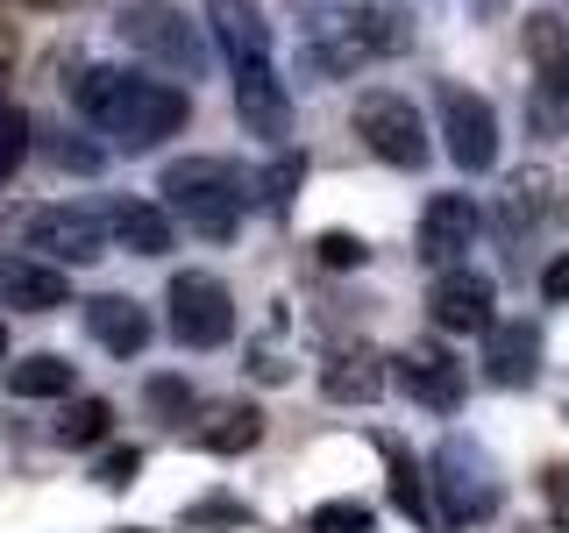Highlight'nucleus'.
I'll return each instance as SVG.
<instances>
[{
    "mask_svg": "<svg viewBox=\"0 0 569 533\" xmlns=\"http://www.w3.org/2000/svg\"><path fill=\"white\" fill-rule=\"evenodd\" d=\"M71 107H79L114 150L142 157V150L171 142L192 121V86L142 79V71H129V64H86L79 79H71Z\"/></svg>",
    "mask_w": 569,
    "mask_h": 533,
    "instance_id": "nucleus-1",
    "label": "nucleus"
},
{
    "mask_svg": "<svg viewBox=\"0 0 569 533\" xmlns=\"http://www.w3.org/2000/svg\"><path fill=\"white\" fill-rule=\"evenodd\" d=\"M249 185H257V178H242L228 157H178V164H164V178H157L164 207L192 228V235H207V242H228L242 228Z\"/></svg>",
    "mask_w": 569,
    "mask_h": 533,
    "instance_id": "nucleus-2",
    "label": "nucleus"
},
{
    "mask_svg": "<svg viewBox=\"0 0 569 533\" xmlns=\"http://www.w3.org/2000/svg\"><path fill=\"white\" fill-rule=\"evenodd\" d=\"M399 43H406V29L391 8H320V14H307L299 58H307L313 79H356L363 64L391 58Z\"/></svg>",
    "mask_w": 569,
    "mask_h": 533,
    "instance_id": "nucleus-3",
    "label": "nucleus"
},
{
    "mask_svg": "<svg viewBox=\"0 0 569 533\" xmlns=\"http://www.w3.org/2000/svg\"><path fill=\"white\" fill-rule=\"evenodd\" d=\"M114 36L136 50V58H150L157 71H178L186 86L207 71V29L186 22L178 0H129V8L114 14Z\"/></svg>",
    "mask_w": 569,
    "mask_h": 533,
    "instance_id": "nucleus-4",
    "label": "nucleus"
},
{
    "mask_svg": "<svg viewBox=\"0 0 569 533\" xmlns=\"http://www.w3.org/2000/svg\"><path fill=\"white\" fill-rule=\"evenodd\" d=\"M427 476H435V491H441V526H485L498 512V470L477 441H462V434L441 441V455L427 462Z\"/></svg>",
    "mask_w": 569,
    "mask_h": 533,
    "instance_id": "nucleus-5",
    "label": "nucleus"
},
{
    "mask_svg": "<svg viewBox=\"0 0 569 533\" xmlns=\"http://www.w3.org/2000/svg\"><path fill=\"white\" fill-rule=\"evenodd\" d=\"M164 328L178 349H221L236 342V299H228V284L213 271H178L164 284Z\"/></svg>",
    "mask_w": 569,
    "mask_h": 533,
    "instance_id": "nucleus-6",
    "label": "nucleus"
},
{
    "mask_svg": "<svg viewBox=\"0 0 569 533\" xmlns=\"http://www.w3.org/2000/svg\"><path fill=\"white\" fill-rule=\"evenodd\" d=\"M22 242H29V257L58 263V271H86V263L107 257V221L93 207H29Z\"/></svg>",
    "mask_w": 569,
    "mask_h": 533,
    "instance_id": "nucleus-7",
    "label": "nucleus"
},
{
    "mask_svg": "<svg viewBox=\"0 0 569 533\" xmlns=\"http://www.w3.org/2000/svg\"><path fill=\"white\" fill-rule=\"evenodd\" d=\"M356 135L370 142V150L385 157L391 171H420L427 157H435V142H427V121H420V107L406 100V93H363L356 100Z\"/></svg>",
    "mask_w": 569,
    "mask_h": 533,
    "instance_id": "nucleus-8",
    "label": "nucleus"
},
{
    "mask_svg": "<svg viewBox=\"0 0 569 533\" xmlns=\"http://www.w3.org/2000/svg\"><path fill=\"white\" fill-rule=\"evenodd\" d=\"M435 114H441V150H449V164L462 178H485L498 164V114H491V100L470 93V86H441Z\"/></svg>",
    "mask_w": 569,
    "mask_h": 533,
    "instance_id": "nucleus-9",
    "label": "nucleus"
},
{
    "mask_svg": "<svg viewBox=\"0 0 569 533\" xmlns=\"http://www.w3.org/2000/svg\"><path fill=\"white\" fill-rule=\"evenodd\" d=\"M236 121L242 135L271 142V150H284V135H292V86L278 79V64H242L236 71Z\"/></svg>",
    "mask_w": 569,
    "mask_h": 533,
    "instance_id": "nucleus-10",
    "label": "nucleus"
},
{
    "mask_svg": "<svg viewBox=\"0 0 569 533\" xmlns=\"http://www.w3.org/2000/svg\"><path fill=\"white\" fill-rule=\"evenodd\" d=\"M498 306V284L485 271H470V263H456V271H441L435 284H427V313H435L441 334H485Z\"/></svg>",
    "mask_w": 569,
    "mask_h": 533,
    "instance_id": "nucleus-11",
    "label": "nucleus"
},
{
    "mask_svg": "<svg viewBox=\"0 0 569 533\" xmlns=\"http://www.w3.org/2000/svg\"><path fill=\"white\" fill-rule=\"evenodd\" d=\"M391 378H399V391L413 405H427V413H456L462 405V363L441 342H406L391 355Z\"/></svg>",
    "mask_w": 569,
    "mask_h": 533,
    "instance_id": "nucleus-12",
    "label": "nucleus"
},
{
    "mask_svg": "<svg viewBox=\"0 0 569 533\" xmlns=\"http://www.w3.org/2000/svg\"><path fill=\"white\" fill-rule=\"evenodd\" d=\"M477 235H485V213H477L470 192H435V200L420 207V257L435 263V271H456Z\"/></svg>",
    "mask_w": 569,
    "mask_h": 533,
    "instance_id": "nucleus-13",
    "label": "nucleus"
},
{
    "mask_svg": "<svg viewBox=\"0 0 569 533\" xmlns=\"http://www.w3.org/2000/svg\"><path fill=\"white\" fill-rule=\"evenodd\" d=\"M86 334H93V342L107 349V355H121V363H136L142 349H150V306H142V299H129V292H93L86 299Z\"/></svg>",
    "mask_w": 569,
    "mask_h": 533,
    "instance_id": "nucleus-14",
    "label": "nucleus"
},
{
    "mask_svg": "<svg viewBox=\"0 0 569 533\" xmlns=\"http://www.w3.org/2000/svg\"><path fill=\"white\" fill-rule=\"evenodd\" d=\"M207 36H213V50L228 58V71L271 58V22H263L257 0H207Z\"/></svg>",
    "mask_w": 569,
    "mask_h": 533,
    "instance_id": "nucleus-15",
    "label": "nucleus"
},
{
    "mask_svg": "<svg viewBox=\"0 0 569 533\" xmlns=\"http://www.w3.org/2000/svg\"><path fill=\"white\" fill-rule=\"evenodd\" d=\"M533 370H541V328L533 320H491L485 328V378L520 391V384H533Z\"/></svg>",
    "mask_w": 569,
    "mask_h": 533,
    "instance_id": "nucleus-16",
    "label": "nucleus"
},
{
    "mask_svg": "<svg viewBox=\"0 0 569 533\" xmlns=\"http://www.w3.org/2000/svg\"><path fill=\"white\" fill-rule=\"evenodd\" d=\"M71 299V278L43 257H0V306L14 313H58Z\"/></svg>",
    "mask_w": 569,
    "mask_h": 533,
    "instance_id": "nucleus-17",
    "label": "nucleus"
},
{
    "mask_svg": "<svg viewBox=\"0 0 569 533\" xmlns=\"http://www.w3.org/2000/svg\"><path fill=\"white\" fill-rule=\"evenodd\" d=\"M320 391H328L335 405H370L385 391V363L370 349H335L328 370H320Z\"/></svg>",
    "mask_w": 569,
    "mask_h": 533,
    "instance_id": "nucleus-18",
    "label": "nucleus"
},
{
    "mask_svg": "<svg viewBox=\"0 0 569 533\" xmlns=\"http://www.w3.org/2000/svg\"><path fill=\"white\" fill-rule=\"evenodd\" d=\"M257 441H263L257 405H207V420L192 426V449H207V455H242V449H257Z\"/></svg>",
    "mask_w": 569,
    "mask_h": 533,
    "instance_id": "nucleus-19",
    "label": "nucleus"
},
{
    "mask_svg": "<svg viewBox=\"0 0 569 533\" xmlns=\"http://www.w3.org/2000/svg\"><path fill=\"white\" fill-rule=\"evenodd\" d=\"M114 242L129 257H171V213L157 200H121L114 207Z\"/></svg>",
    "mask_w": 569,
    "mask_h": 533,
    "instance_id": "nucleus-20",
    "label": "nucleus"
},
{
    "mask_svg": "<svg viewBox=\"0 0 569 533\" xmlns=\"http://www.w3.org/2000/svg\"><path fill=\"white\" fill-rule=\"evenodd\" d=\"M71 384H79V370H71L64 355H50V349L14 355V363H8V391H14V399H71Z\"/></svg>",
    "mask_w": 569,
    "mask_h": 533,
    "instance_id": "nucleus-21",
    "label": "nucleus"
},
{
    "mask_svg": "<svg viewBox=\"0 0 569 533\" xmlns=\"http://www.w3.org/2000/svg\"><path fill=\"white\" fill-rule=\"evenodd\" d=\"M385 462H391V505H399L420 533H427V526H441V512L427 505V484H435V476H427V462H413L406 449H391V441H385Z\"/></svg>",
    "mask_w": 569,
    "mask_h": 533,
    "instance_id": "nucleus-22",
    "label": "nucleus"
},
{
    "mask_svg": "<svg viewBox=\"0 0 569 533\" xmlns=\"http://www.w3.org/2000/svg\"><path fill=\"white\" fill-rule=\"evenodd\" d=\"M527 129H533V135H562V129H569V64L533 71V93H527Z\"/></svg>",
    "mask_w": 569,
    "mask_h": 533,
    "instance_id": "nucleus-23",
    "label": "nucleus"
},
{
    "mask_svg": "<svg viewBox=\"0 0 569 533\" xmlns=\"http://www.w3.org/2000/svg\"><path fill=\"white\" fill-rule=\"evenodd\" d=\"M107 434H114V405H107V399H71L64 405V420H58L64 449H100Z\"/></svg>",
    "mask_w": 569,
    "mask_h": 533,
    "instance_id": "nucleus-24",
    "label": "nucleus"
},
{
    "mask_svg": "<svg viewBox=\"0 0 569 533\" xmlns=\"http://www.w3.org/2000/svg\"><path fill=\"white\" fill-rule=\"evenodd\" d=\"M307 533H378V512L363 497H328V505H313Z\"/></svg>",
    "mask_w": 569,
    "mask_h": 533,
    "instance_id": "nucleus-25",
    "label": "nucleus"
},
{
    "mask_svg": "<svg viewBox=\"0 0 569 533\" xmlns=\"http://www.w3.org/2000/svg\"><path fill=\"white\" fill-rule=\"evenodd\" d=\"M527 58H533V71L569 64V29L556 22V14H527Z\"/></svg>",
    "mask_w": 569,
    "mask_h": 533,
    "instance_id": "nucleus-26",
    "label": "nucleus"
},
{
    "mask_svg": "<svg viewBox=\"0 0 569 533\" xmlns=\"http://www.w3.org/2000/svg\"><path fill=\"white\" fill-rule=\"evenodd\" d=\"M299 185H307V157H299V150H278V157H271V171L257 178L263 207H284V200H292Z\"/></svg>",
    "mask_w": 569,
    "mask_h": 533,
    "instance_id": "nucleus-27",
    "label": "nucleus"
},
{
    "mask_svg": "<svg viewBox=\"0 0 569 533\" xmlns=\"http://www.w3.org/2000/svg\"><path fill=\"white\" fill-rule=\"evenodd\" d=\"M29 157V121H22V107H8L0 100V185L14 178V164Z\"/></svg>",
    "mask_w": 569,
    "mask_h": 533,
    "instance_id": "nucleus-28",
    "label": "nucleus"
},
{
    "mask_svg": "<svg viewBox=\"0 0 569 533\" xmlns=\"http://www.w3.org/2000/svg\"><path fill=\"white\" fill-rule=\"evenodd\" d=\"M313 257L328 263V271H356V263H370V242L349 235V228H328V235L313 242Z\"/></svg>",
    "mask_w": 569,
    "mask_h": 533,
    "instance_id": "nucleus-29",
    "label": "nucleus"
},
{
    "mask_svg": "<svg viewBox=\"0 0 569 533\" xmlns=\"http://www.w3.org/2000/svg\"><path fill=\"white\" fill-rule=\"evenodd\" d=\"M142 399H150L157 420H186V413H192V384H186V378H150V391H142Z\"/></svg>",
    "mask_w": 569,
    "mask_h": 533,
    "instance_id": "nucleus-30",
    "label": "nucleus"
},
{
    "mask_svg": "<svg viewBox=\"0 0 569 533\" xmlns=\"http://www.w3.org/2000/svg\"><path fill=\"white\" fill-rule=\"evenodd\" d=\"M50 164H64V171H100L107 150H100V142H79V135H58V142H50Z\"/></svg>",
    "mask_w": 569,
    "mask_h": 533,
    "instance_id": "nucleus-31",
    "label": "nucleus"
},
{
    "mask_svg": "<svg viewBox=\"0 0 569 533\" xmlns=\"http://www.w3.org/2000/svg\"><path fill=\"white\" fill-rule=\"evenodd\" d=\"M136 470H142V449H107L93 476H100L107 491H121V484H136Z\"/></svg>",
    "mask_w": 569,
    "mask_h": 533,
    "instance_id": "nucleus-32",
    "label": "nucleus"
},
{
    "mask_svg": "<svg viewBox=\"0 0 569 533\" xmlns=\"http://www.w3.org/2000/svg\"><path fill=\"white\" fill-rule=\"evenodd\" d=\"M541 299H556V306L569 299V249H562V257H556V263L541 271Z\"/></svg>",
    "mask_w": 569,
    "mask_h": 533,
    "instance_id": "nucleus-33",
    "label": "nucleus"
},
{
    "mask_svg": "<svg viewBox=\"0 0 569 533\" xmlns=\"http://www.w3.org/2000/svg\"><path fill=\"white\" fill-rule=\"evenodd\" d=\"M213 520H242V526H249V512H242V505H192V512H186V526H213Z\"/></svg>",
    "mask_w": 569,
    "mask_h": 533,
    "instance_id": "nucleus-34",
    "label": "nucleus"
},
{
    "mask_svg": "<svg viewBox=\"0 0 569 533\" xmlns=\"http://www.w3.org/2000/svg\"><path fill=\"white\" fill-rule=\"evenodd\" d=\"M14 71V29H0V79Z\"/></svg>",
    "mask_w": 569,
    "mask_h": 533,
    "instance_id": "nucleus-35",
    "label": "nucleus"
},
{
    "mask_svg": "<svg viewBox=\"0 0 569 533\" xmlns=\"http://www.w3.org/2000/svg\"><path fill=\"white\" fill-rule=\"evenodd\" d=\"M29 8H71V0H29Z\"/></svg>",
    "mask_w": 569,
    "mask_h": 533,
    "instance_id": "nucleus-36",
    "label": "nucleus"
},
{
    "mask_svg": "<svg viewBox=\"0 0 569 533\" xmlns=\"http://www.w3.org/2000/svg\"><path fill=\"white\" fill-rule=\"evenodd\" d=\"M0 363H8V328H0Z\"/></svg>",
    "mask_w": 569,
    "mask_h": 533,
    "instance_id": "nucleus-37",
    "label": "nucleus"
},
{
    "mask_svg": "<svg viewBox=\"0 0 569 533\" xmlns=\"http://www.w3.org/2000/svg\"><path fill=\"white\" fill-rule=\"evenodd\" d=\"M556 533H569V505H562V520H556Z\"/></svg>",
    "mask_w": 569,
    "mask_h": 533,
    "instance_id": "nucleus-38",
    "label": "nucleus"
}]
</instances>
